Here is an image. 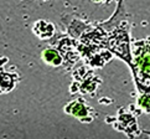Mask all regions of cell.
I'll return each instance as SVG.
<instances>
[{"mask_svg": "<svg viewBox=\"0 0 150 139\" xmlns=\"http://www.w3.org/2000/svg\"><path fill=\"white\" fill-rule=\"evenodd\" d=\"M19 82V76L16 73H6L4 71V67L1 68V92L6 93L13 91Z\"/></svg>", "mask_w": 150, "mask_h": 139, "instance_id": "obj_8", "label": "cell"}, {"mask_svg": "<svg viewBox=\"0 0 150 139\" xmlns=\"http://www.w3.org/2000/svg\"><path fill=\"white\" fill-rule=\"evenodd\" d=\"M73 78L74 82L78 83L77 92L81 93H88L91 91H94L99 83V78L91 70H87V67H81L77 70V72L73 73Z\"/></svg>", "mask_w": 150, "mask_h": 139, "instance_id": "obj_3", "label": "cell"}, {"mask_svg": "<svg viewBox=\"0 0 150 139\" xmlns=\"http://www.w3.org/2000/svg\"><path fill=\"white\" fill-rule=\"evenodd\" d=\"M109 26L108 31V49L112 53H114L123 60L128 66L133 65V52L130 51L129 45V31L122 25L112 23V19L105 23Z\"/></svg>", "mask_w": 150, "mask_h": 139, "instance_id": "obj_2", "label": "cell"}, {"mask_svg": "<svg viewBox=\"0 0 150 139\" xmlns=\"http://www.w3.org/2000/svg\"><path fill=\"white\" fill-rule=\"evenodd\" d=\"M33 33L41 40H49L55 35V25L47 20H37L33 26Z\"/></svg>", "mask_w": 150, "mask_h": 139, "instance_id": "obj_6", "label": "cell"}, {"mask_svg": "<svg viewBox=\"0 0 150 139\" xmlns=\"http://www.w3.org/2000/svg\"><path fill=\"white\" fill-rule=\"evenodd\" d=\"M137 104L144 112L150 113V93H142L140 97L137 99Z\"/></svg>", "mask_w": 150, "mask_h": 139, "instance_id": "obj_10", "label": "cell"}, {"mask_svg": "<svg viewBox=\"0 0 150 139\" xmlns=\"http://www.w3.org/2000/svg\"><path fill=\"white\" fill-rule=\"evenodd\" d=\"M120 123V129H123V132H137L138 127L135 123V118L133 116H130L129 113H123L119 116L118 118Z\"/></svg>", "mask_w": 150, "mask_h": 139, "instance_id": "obj_9", "label": "cell"}, {"mask_svg": "<svg viewBox=\"0 0 150 139\" xmlns=\"http://www.w3.org/2000/svg\"><path fill=\"white\" fill-rule=\"evenodd\" d=\"M93 3H97V4H105V3H108L110 1V0H92Z\"/></svg>", "mask_w": 150, "mask_h": 139, "instance_id": "obj_11", "label": "cell"}, {"mask_svg": "<svg viewBox=\"0 0 150 139\" xmlns=\"http://www.w3.org/2000/svg\"><path fill=\"white\" fill-rule=\"evenodd\" d=\"M130 70L139 92L150 93V37L134 44Z\"/></svg>", "mask_w": 150, "mask_h": 139, "instance_id": "obj_1", "label": "cell"}, {"mask_svg": "<svg viewBox=\"0 0 150 139\" xmlns=\"http://www.w3.org/2000/svg\"><path fill=\"white\" fill-rule=\"evenodd\" d=\"M41 58L46 65L52 67H58L63 63V57L61 52L56 49H45L41 53Z\"/></svg>", "mask_w": 150, "mask_h": 139, "instance_id": "obj_7", "label": "cell"}, {"mask_svg": "<svg viewBox=\"0 0 150 139\" xmlns=\"http://www.w3.org/2000/svg\"><path fill=\"white\" fill-rule=\"evenodd\" d=\"M91 108L86 104L83 98L74 99L69 102L65 107V113L73 116L74 118H78L81 122H92V118L89 117V111Z\"/></svg>", "mask_w": 150, "mask_h": 139, "instance_id": "obj_5", "label": "cell"}, {"mask_svg": "<svg viewBox=\"0 0 150 139\" xmlns=\"http://www.w3.org/2000/svg\"><path fill=\"white\" fill-rule=\"evenodd\" d=\"M58 51L61 52L63 57V62L69 63V65H74L76 61H78V57L81 56L78 50V42L74 37L73 39L71 37L62 39L58 44Z\"/></svg>", "mask_w": 150, "mask_h": 139, "instance_id": "obj_4", "label": "cell"}]
</instances>
